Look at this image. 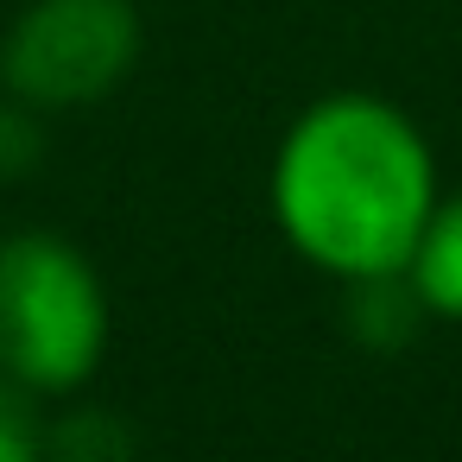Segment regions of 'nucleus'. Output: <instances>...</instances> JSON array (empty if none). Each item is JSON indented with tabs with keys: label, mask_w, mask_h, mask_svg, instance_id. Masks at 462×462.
Listing matches in <instances>:
<instances>
[{
	"label": "nucleus",
	"mask_w": 462,
	"mask_h": 462,
	"mask_svg": "<svg viewBox=\"0 0 462 462\" xmlns=\"http://www.w3.org/2000/svg\"><path fill=\"white\" fill-rule=\"evenodd\" d=\"M266 197L298 260L361 285L405 273L443 190L430 140L399 102L336 89L285 127Z\"/></svg>",
	"instance_id": "f257e3e1"
},
{
	"label": "nucleus",
	"mask_w": 462,
	"mask_h": 462,
	"mask_svg": "<svg viewBox=\"0 0 462 462\" xmlns=\"http://www.w3.org/2000/svg\"><path fill=\"white\" fill-rule=\"evenodd\" d=\"M108 355V291L89 254L26 228L0 241V374L32 399H70Z\"/></svg>",
	"instance_id": "f03ea898"
},
{
	"label": "nucleus",
	"mask_w": 462,
	"mask_h": 462,
	"mask_svg": "<svg viewBox=\"0 0 462 462\" xmlns=\"http://www.w3.org/2000/svg\"><path fill=\"white\" fill-rule=\"evenodd\" d=\"M140 64L134 0H32L0 45V83L26 108H89Z\"/></svg>",
	"instance_id": "7ed1b4c3"
},
{
	"label": "nucleus",
	"mask_w": 462,
	"mask_h": 462,
	"mask_svg": "<svg viewBox=\"0 0 462 462\" xmlns=\"http://www.w3.org/2000/svg\"><path fill=\"white\" fill-rule=\"evenodd\" d=\"M405 285L418 291L424 317H449L462 323V190L437 197L411 260H405Z\"/></svg>",
	"instance_id": "20e7f679"
},
{
	"label": "nucleus",
	"mask_w": 462,
	"mask_h": 462,
	"mask_svg": "<svg viewBox=\"0 0 462 462\" xmlns=\"http://www.w3.org/2000/svg\"><path fill=\"white\" fill-rule=\"evenodd\" d=\"M45 456H58V462H127V430H121V418H102V411L64 418L58 437H45Z\"/></svg>",
	"instance_id": "39448f33"
},
{
	"label": "nucleus",
	"mask_w": 462,
	"mask_h": 462,
	"mask_svg": "<svg viewBox=\"0 0 462 462\" xmlns=\"http://www.w3.org/2000/svg\"><path fill=\"white\" fill-rule=\"evenodd\" d=\"M0 462H45V430L32 411V393L0 374Z\"/></svg>",
	"instance_id": "423d86ee"
}]
</instances>
